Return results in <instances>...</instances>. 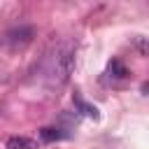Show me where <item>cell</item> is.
<instances>
[{"label":"cell","mask_w":149,"mask_h":149,"mask_svg":"<svg viewBox=\"0 0 149 149\" xmlns=\"http://www.w3.org/2000/svg\"><path fill=\"white\" fill-rule=\"evenodd\" d=\"M79 107H81V112H84L88 119H98V109H95V107H91V105H86V102H79Z\"/></svg>","instance_id":"obj_6"},{"label":"cell","mask_w":149,"mask_h":149,"mask_svg":"<svg viewBox=\"0 0 149 149\" xmlns=\"http://www.w3.org/2000/svg\"><path fill=\"white\" fill-rule=\"evenodd\" d=\"M33 35H35V30L33 28H19V30H12L7 37H9V42H12V47H23V44H28L30 40H33Z\"/></svg>","instance_id":"obj_2"},{"label":"cell","mask_w":149,"mask_h":149,"mask_svg":"<svg viewBox=\"0 0 149 149\" xmlns=\"http://www.w3.org/2000/svg\"><path fill=\"white\" fill-rule=\"evenodd\" d=\"M35 140L30 137H23V135H14V137H7V149H35Z\"/></svg>","instance_id":"obj_3"},{"label":"cell","mask_w":149,"mask_h":149,"mask_svg":"<svg viewBox=\"0 0 149 149\" xmlns=\"http://www.w3.org/2000/svg\"><path fill=\"white\" fill-rule=\"evenodd\" d=\"M72 68H74V44L65 42L56 51V61H54V77H56V81L58 84L68 81V77L72 74Z\"/></svg>","instance_id":"obj_1"},{"label":"cell","mask_w":149,"mask_h":149,"mask_svg":"<svg viewBox=\"0 0 149 149\" xmlns=\"http://www.w3.org/2000/svg\"><path fill=\"white\" fill-rule=\"evenodd\" d=\"M40 137H42V142H56V140H61L63 137V133L58 130V128H42L40 130Z\"/></svg>","instance_id":"obj_4"},{"label":"cell","mask_w":149,"mask_h":149,"mask_svg":"<svg viewBox=\"0 0 149 149\" xmlns=\"http://www.w3.org/2000/svg\"><path fill=\"white\" fill-rule=\"evenodd\" d=\"M109 72H112L114 77H119V79L128 74V70H126V65H123L121 61H112V63H109Z\"/></svg>","instance_id":"obj_5"}]
</instances>
